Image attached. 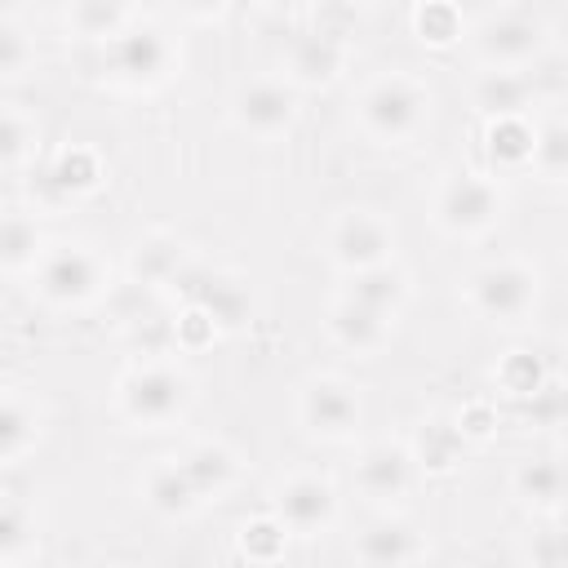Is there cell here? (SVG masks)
Masks as SVG:
<instances>
[{"label": "cell", "instance_id": "1", "mask_svg": "<svg viewBox=\"0 0 568 568\" xmlns=\"http://www.w3.org/2000/svg\"><path fill=\"white\" fill-rule=\"evenodd\" d=\"M111 404L115 417L133 430H173L195 404V377L182 359H173V351L142 355L115 377Z\"/></svg>", "mask_w": 568, "mask_h": 568}, {"label": "cell", "instance_id": "2", "mask_svg": "<svg viewBox=\"0 0 568 568\" xmlns=\"http://www.w3.org/2000/svg\"><path fill=\"white\" fill-rule=\"evenodd\" d=\"M430 106L435 98L426 80H417L413 71H377L373 80L359 84L351 102V124L373 146H408L426 133Z\"/></svg>", "mask_w": 568, "mask_h": 568}, {"label": "cell", "instance_id": "3", "mask_svg": "<svg viewBox=\"0 0 568 568\" xmlns=\"http://www.w3.org/2000/svg\"><path fill=\"white\" fill-rule=\"evenodd\" d=\"M182 71V40L160 18H129L102 44V75L124 93H155Z\"/></svg>", "mask_w": 568, "mask_h": 568}, {"label": "cell", "instance_id": "4", "mask_svg": "<svg viewBox=\"0 0 568 568\" xmlns=\"http://www.w3.org/2000/svg\"><path fill=\"white\" fill-rule=\"evenodd\" d=\"M31 297L49 311H89L98 306L115 284H111V262L89 244V240H49L36 266L27 271Z\"/></svg>", "mask_w": 568, "mask_h": 568}, {"label": "cell", "instance_id": "5", "mask_svg": "<svg viewBox=\"0 0 568 568\" xmlns=\"http://www.w3.org/2000/svg\"><path fill=\"white\" fill-rule=\"evenodd\" d=\"M462 306L497 328H524L541 306V271L537 262L506 253L470 266L462 275Z\"/></svg>", "mask_w": 568, "mask_h": 568}, {"label": "cell", "instance_id": "6", "mask_svg": "<svg viewBox=\"0 0 568 568\" xmlns=\"http://www.w3.org/2000/svg\"><path fill=\"white\" fill-rule=\"evenodd\" d=\"M426 213L448 240H484L506 217V186L488 169H444L430 186Z\"/></svg>", "mask_w": 568, "mask_h": 568}, {"label": "cell", "instance_id": "7", "mask_svg": "<svg viewBox=\"0 0 568 568\" xmlns=\"http://www.w3.org/2000/svg\"><path fill=\"white\" fill-rule=\"evenodd\" d=\"M466 49L475 67L488 71H528L550 49V27L528 9H497L484 13L475 27H466Z\"/></svg>", "mask_w": 568, "mask_h": 568}, {"label": "cell", "instance_id": "8", "mask_svg": "<svg viewBox=\"0 0 568 568\" xmlns=\"http://www.w3.org/2000/svg\"><path fill=\"white\" fill-rule=\"evenodd\" d=\"M399 248V231L390 222V213L373 209V204H346L324 222V257L337 275L390 262Z\"/></svg>", "mask_w": 568, "mask_h": 568}, {"label": "cell", "instance_id": "9", "mask_svg": "<svg viewBox=\"0 0 568 568\" xmlns=\"http://www.w3.org/2000/svg\"><path fill=\"white\" fill-rule=\"evenodd\" d=\"M293 413H297V426L320 444H355L364 426L359 386L342 373H311L297 386Z\"/></svg>", "mask_w": 568, "mask_h": 568}, {"label": "cell", "instance_id": "10", "mask_svg": "<svg viewBox=\"0 0 568 568\" xmlns=\"http://www.w3.org/2000/svg\"><path fill=\"white\" fill-rule=\"evenodd\" d=\"M266 510L288 528L293 541H315L324 532L337 528L342 519V497H337V484L324 475V470H288L271 484V501Z\"/></svg>", "mask_w": 568, "mask_h": 568}, {"label": "cell", "instance_id": "11", "mask_svg": "<svg viewBox=\"0 0 568 568\" xmlns=\"http://www.w3.org/2000/svg\"><path fill=\"white\" fill-rule=\"evenodd\" d=\"M169 297L178 306L204 311L217 333H240L248 324V315H253V288H248V280L240 271H231V266L204 262L200 253L191 257V266L182 271V280L169 288Z\"/></svg>", "mask_w": 568, "mask_h": 568}, {"label": "cell", "instance_id": "12", "mask_svg": "<svg viewBox=\"0 0 568 568\" xmlns=\"http://www.w3.org/2000/svg\"><path fill=\"white\" fill-rule=\"evenodd\" d=\"M417 479H422V470H417L408 439H368V444H359L355 466H351L355 493L377 510H399L408 501V493L417 488Z\"/></svg>", "mask_w": 568, "mask_h": 568}, {"label": "cell", "instance_id": "13", "mask_svg": "<svg viewBox=\"0 0 568 568\" xmlns=\"http://www.w3.org/2000/svg\"><path fill=\"white\" fill-rule=\"evenodd\" d=\"M297 89L284 75H253L231 93V124L253 142H280L297 129Z\"/></svg>", "mask_w": 568, "mask_h": 568}, {"label": "cell", "instance_id": "14", "mask_svg": "<svg viewBox=\"0 0 568 568\" xmlns=\"http://www.w3.org/2000/svg\"><path fill=\"white\" fill-rule=\"evenodd\" d=\"M106 182V160L89 142H67L49 155V164L31 178V200L36 213H62L80 200H89Z\"/></svg>", "mask_w": 568, "mask_h": 568}, {"label": "cell", "instance_id": "15", "mask_svg": "<svg viewBox=\"0 0 568 568\" xmlns=\"http://www.w3.org/2000/svg\"><path fill=\"white\" fill-rule=\"evenodd\" d=\"M351 62V40L328 31V27H306V31H293L284 53H280V75L306 93V89H328Z\"/></svg>", "mask_w": 568, "mask_h": 568}, {"label": "cell", "instance_id": "16", "mask_svg": "<svg viewBox=\"0 0 568 568\" xmlns=\"http://www.w3.org/2000/svg\"><path fill=\"white\" fill-rule=\"evenodd\" d=\"M351 559L368 568H408L430 559V537L399 510H382L364 532L351 541Z\"/></svg>", "mask_w": 568, "mask_h": 568}, {"label": "cell", "instance_id": "17", "mask_svg": "<svg viewBox=\"0 0 568 568\" xmlns=\"http://www.w3.org/2000/svg\"><path fill=\"white\" fill-rule=\"evenodd\" d=\"M390 333H395V320L390 315H382V311H373V306H364V302H355L346 293H337L328 302V311H324V337L337 351L355 355V359L382 355L386 342H390Z\"/></svg>", "mask_w": 568, "mask_h": 568}, {"label": "cell", "instance_id": "18", "mask_svg": "<svg viewBox=\"0 0 568 568\" xmlns=\"http://www.w3.org/2000/svg\"><path fill=\"white\" fill-rule=\"evenodd\" d=\"M191 257H195V248L178 231H146L129 253V280L155 297H169V288L182 280Z\"/></svg>", "mask_w": 568, "mask_h": 568}, {"label": "cell", "instance_id": "19", "mask_svg": "<svg viewBox=\"0 0 568 568\" xmlns=\"http://www.w3.org/2000/svg\"><path fill=\"white\" fill-rule=\"evenodd\" d=\"M138 501H142L155 519H164V524H182V519H191V515L204 510V501H200V493L191 488V479H186V470H182L178 457H155V462L138 475Z\"/></svg>", "mask_w": 568, "mask_h": 568}, {"label": "cell", "instance_id": "20", "mask_svg": "<svg viewBox=\"0 0 568 568\" xmlns=\"http://www.w3.org/2000/svg\"><path fill=\"white\" fill-rule=\"evenodd\" d=\"M191 479V488L200 493V501H222L226 493H235L240 475H244V457L226 444V439H191L182 453H173Z\"/></svg>", "mask_w": 568, "mask_h": 568}, {"label": "cell", "instance_id": "21", "mask_svg": "<svg viewBox=\"0 0 568 568\" xmlns=\"http://www.w3.org/2000/svg\"><path fill=\"white\" fill-rule=\"evenodd\" d=\"M564 493H568V479H564V462L559 453H528L515 462L510 470V497L532 515H564Z\"/></svg>", "mask_w": 568, "mask_h": 568}, {"label": "cell", "instance_id": "22", "mask_svg": "<svg viewBox=\"0 0 568 568\" xmlns=\"http://www.w3.org/2000/svg\"><path fill=\"white\" fill-rule=\"evenodd\" d=\"M44 439V408L31 390L4 386L0 390V466L27 462Z\"/></svg>", "mask_w": 568, "mask_h": 568}, {"label": "cell", "instance_id": "23", "mask_svg": "<svg viewBox=\"0 0 568 568\" xmlns=\"http://www.w3.org/2000/svg\"><path fill=\"white\" fill-rule=\"evenodd\" d=\"M541 93H537V67L528 71H488L479 67V75L470 80V106L493 120V115H524L537 111Z\"/></svg>", "mask_w": 568, "mask_h": 568}, {"label": "cell", "instance_id": "24", "mask_svg": "<svg viewBox=\"0 0 568 568\" xmlns=\"http://www.w3.org/2000/svg\"><path fill=\"white\" fill-rule=\"evenodd\" d=\"M337 293H346V297H355V302H364V306L399 320L404 306H408V297H413V275L390 257V262H377V266H364V271L342 275V288Z\"/></svg>", "mask_w": 568, "mask_h": 568}, {"label": "cell", "instance_id": "25", "mask_svg": "<svg viewBox=\"0 0 568 568\" xmlns=\"http://www.w3.org/2000/svg\"><path fill=\"white\" fill-rule=\"evenodd\" d=\"M484 151H488V173H497V178L528 173V151H532V111H524V115H493V120H484Z\"/></svg>", "mask_w": 568, "mask_h": 568}, {"label": "cell", "instance_id": "26", "mask_svg": "<svg viewBox=\"0 0 568 568\" xmlns=\"http://www.w3.org/2000/svg\"><path fill=\"white\" fill-rule=\"evenodd\" d=\"M528 173L559 186L568 173V124L555 102L546 111H532V151H528Z\"/></svg>", "mask_w": 568, "mask_h": 568}, {"label": "cell", "instance_id": "27", "mask_svg": "<svg viewBox=\"0 0 568 568\" xmlns=\"http://www.w3.org/2000/svg\"><path fill=\"white\" fill-rule=\"evenodd\" d=\"M49 235L36 217V209H4L0 213V271L4 275H27L36 257L44 253Z\"/></svg>", "mask_w": 568, "mask_h": 568}, {"label": "cell", "instance_id": "28", "mask_svg": "<svg viewBox=\"0 0 568 568\" xmlns=\"http://www.w3.org/2000/svg\"><path fill=\"white\" fill-rule=\"evenodd\" d=\"M408 448H413L422 475H448V470L457 466L466 439H462L453 413H430V417L417 422V435L408 439Z\"/></svg>", "mask_w": 568, "mask_h": 568}, {"label": "cell", "instance_id": "29", "mask_svg": "<svg viewBox=\"0 0 568 568\" xmlns=\"http://www.w3.org/2000/svg\"><path fill=\"white\" fill-rule=\"evenodd\" d=\"M555 382V373H550V364L541 359V351H528V346H515V351H506L497 364H493V386L501 390V395H510V399H532L537 390H546Z\"/></svg>", "mask_w": 568, "mask_h": 568}, {"label": "cell", "instance_id": "30", "mask_svg": "<svg viewBox=\"0 0 568 568\" xmlns=\"http://www.w3.org/2000/svg\"><path fill=\"white\" fill-rule=\"evenodd\" d=\"M133 18L129 0H67V31L84 44H106Z\"/></svg>", "mask_w": 568, "mask_h": 568}, {"label": "cell", "instance_id": "31", "mask_svg": "<svg viewBox=\"0 0 568 568\" xmlns=\"http://www.w3.org/2000/svg\"><path fill=\"white\" fill-rule=\"evenodd\" d=\"M40 550L36 510L18 497H0V564H27Z\"/></svg>", "mask_w": 568, "mask_h": 568}, {"label": "cell", "instance_id": "32", "mask_svg": "<svg viewBox=\"0 0 568 568\" xmlns=\"http://www.w3.org/2000/svg\"><path fill=\"white\" fill-rule=\"evenodd\" d=\"M36 146H40L36 115L13 106V102H0V173L27 169L36 160Z\"/></svg>", "mask_w": 568, "mask_h": 568}, {"label": "cell", "instance_id": "33", "mask_svg": "<svg viewBox=\"0 0 568 568\" xmlns=\"http://www.w3.org/2000/svg\"><path fill=\"white\" fill-rule=\"evenodd\" d=\"M288 541H293L288 528H284L271 510H262V515H253V519L240 524V532H235V555L248 559V564H280L284 550H288Z\"/></svg>", "mask_w": 568, "mask_h": 568}, {"label": "cell", "instance_id": "34", "mask_svg": "<svg viewBox=\"0 0 568 568\" xmlns=\"http://www.w3.org/2000/svg\"><path fill=\"white\" fill-rule=\"evenodd\" d=\"M413 27H417V40L430 49H448L466 36V22H462L453 0H422L413 13Z\"/></svg>", "mask_w": 568, "mask_h": 568}, {"label": "cell", "instance_id": "35", "mask_svg": "<svg viewBox=\"0 0 568 568\" xmlns=\"http://www.w3.org/2000/svg\"><path fill=\"white\" fill-rule=\"evenodd\" d=\"M40 62L31 31L18 18H0V84H13L22 75H31Z\"/></svg>", "mask_w": 568, "mask_h": 568}, {"label": "cell", "instance_id": "36", "mask_svg": "<svg viewBox=\"0 0 568 568\" xmlns=\"http://www.w3.org/2000/svg\"><path fill=\"white\" fill-rule=\"evenodd\" d=\"M537 528L528 532V541L519 546V559H528L532 568H550V564H564L568 559V537L559 532V515H541L532 519Z\"/></svg>", "mask_w": 568, "mask_h": 568}, {"label": "cell", "instance_id": "37", "mask_svg": "<svg viewBox=\"0 0 568 568\" xmlns=\"http://www.w3.org/2000/svg\"><path fill=\"white\" fill-rule=\"evenodd\" d=\"M453 422H457V430H462V439L470 444H479V439H488L493 430H497V404L493 399H470V404H462L457 413H453Z\"/></svg>", "mask_w": 568, "mask_h": 568}, {"label": "cell", "instance_id": "38", "mask_svg": "<svg viewBox=\"0 0 568 568\" xmlns=\"http://www.w3.org/2000/svg\"><path fill=\"white\" fill-rule=\"evenodd\" d=\"M173 4H178V13L191 18V22H217V18L231 9V0H173Z\"/></svg>", "mask_w": 568, "mask_h": 568}, {"label": "cell", "instance_id": "39", "mask_svg": "<svg viewBox=\"0 0 568 568\" xmlns=\"http://www.w3.org/2000/svg\"><path fill=\"white\" fill-rule=\"evenodd\" d=\"M275 4H306V0H275Z\"/></svg>", "mask_w": 568, "mask_h": 568}, {"label": "cell", "instance_id": "40", "mask_svg": "<svg viewBox=\"0 0 568 568\" xmlns=\"http://www.w3.org/2000/svg\"><path fill=\"white\" fill-rule=\"evenodd\" d=\"M0 213H4V204H0Z\"/></svg>", "mask_w": 568, "mask_h": 568}]
</instances>
